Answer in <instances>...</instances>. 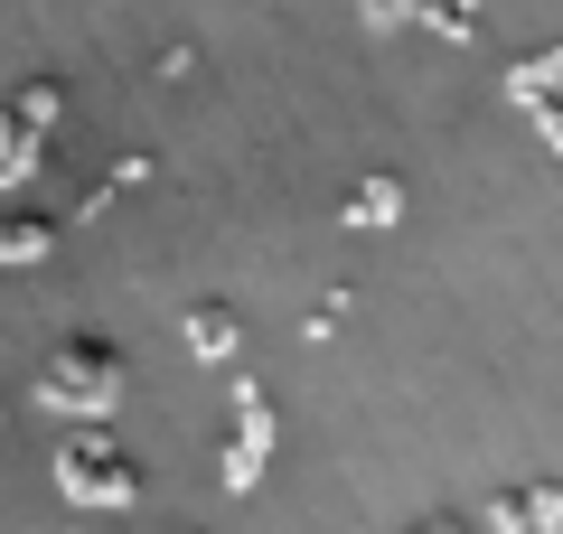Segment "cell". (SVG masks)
Here are the masks:
<instances>
[{
  "mask_svg": "<svg viewBox=\"0 0 563 534\" xmlns=\"http://www.w3.org/2000/svg\"><path fill=\"white\" fill-rule=\"evenodd\" d=\"M47 235H57V225H38V216H10V225H0V263H29V254H47Z\"/></svg>",
  "mask_w": 563,
  "mask_h": 534,
  "instance_id": "cell-7",
  "label": "cell"
},
{
  "mask_svg": "<svg viewBox=\"0 0 563 534\" xmlns=\"http://www.w3.org/2000/svg\"><path fill=\"white\" fill-rule=\"evenodd\" d=\"M57 478L85 497V507H122V497H132V459H122L103 432H76V441H66V450H57Z\"/></svg>",
  "mask_w": 563,
  "mask_h": 534,
  "instance_id": "cell-2",
  "label": "cell"
},
{
  "mask_svg": "<svg viewBox=\"0 0 563 534\" xmlns=\"http://www.w3.org/2000/svg\"><path fill=\"white\" fill-rule=\"evenodd\" d=\"M235 310H225V300H198V310H188V347L198 356H235Z\"/></svg>",
  "mask_w": 563,
  "mask_h": 534,
  "instance_id": "cell-5",
  "label": "cell"
},
{
  "mask_svg": "<svg viewBox=\"0 0 563 534\" xmlns=\"http://www.w3.org/2000/svg\"><path fill=\"white\" fill-rule=\"evenodd\" d=\"M263 450H273V403H263L254 385H244V394H235V450H225V478L244 488V478L263 469Z\"/></svg>",
  "mask_w": 563,
  "mask_h": 534,
  "instance_id": "cell-4",
  "label": "cell"
},
{
  "mask_svg": "<svg viewBox=\"0 0 563 534\" xmlns=\"http://www.w3.org/2000/svg\"><path fill=\"white\" fill-rule=\"evenodd\" d=\"M38 394L66 403V413H103V403H113V347H95V337L57 347V366L38 376Z\"/></svg>",
  "mask_w": 563,
  "mask_h": 534,
  "instance_id": "cell-1",
  "label": "cell"
},
{
  "mask_svg": "<svg viewBox=\"0 0 563 534\" xmlns=\"http://www.w3.org/2000/svg\"><path fill=\"white\" fill-rule=\"evenodd\" d=\"M347 216H357V225H395V216H404V178H357Z\"/></svg>",
  "mask_w": 563,
  "mask_h": 534,
  "instance_id": "cell-6",
  "label": "cell"
},
{
  "mask_svg": "<svg viewBox=\"0 0 563 534\" xmlns=\"http://www.w3.org/2000/svg\"><path fill=\"white\" fill-rule=\"evenodd\" d=\"M413 534H470V525H451V515H432V525H413Z\"/></svg>",
  "mask_w": 563,
  "mask_h": 534,
  "instance_id": "cell-8",
  "label": "cell"
},
{
  "mask_svg": "<svg viewBox=\"0 0 563 534\" xmlns=\"http://www.w3.org/2000/svg\"><path fill=\"white\" fill-rule=\"evenodd\" d=\"M488 525H498V534H554L563 525V488H536V478H526V488H498Z\"/></svg>",
  "mask_w": 563,
  "mask_h": 534,
  "instance_id": "cell-3",
  "label": "cell"
}]
</instances>
